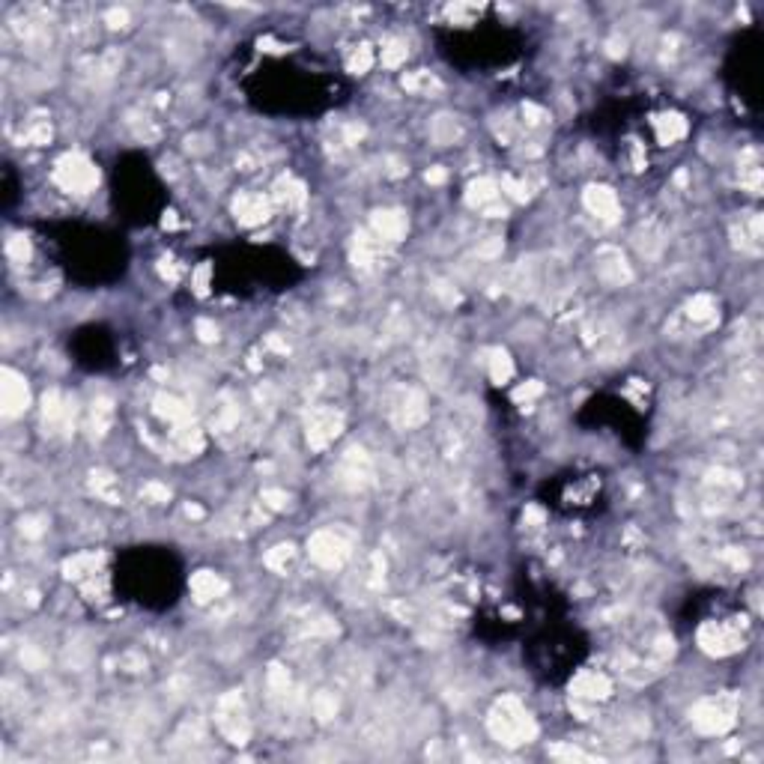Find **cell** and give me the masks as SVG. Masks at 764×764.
I'll return each instance as SVG.
<instances>
[{
    "instance_id": "16",
    "label": "cell",
    "mask_w": 764,
    "mask_h": 764,
    "mask_svg": "<svg viewBox=\"0 0 764 764\" xmlns=\"http://www.w3.org/2000/svg\"><path fill=\"white\" fill-rule=\"evenodd\" d=\"M493 200H499V185L493 179H478V183L469 185V203L472 206H490Z\"/></svg>"
},
{
    "instance_id": "1",
    "label": "cell",
    "mask_w": 764,
    "mask_h": 764,
    "mask_svg": "<svg viewBox=\"0 0 764 764\" xmlns=\"http://www.w3.org/2000/svg\"><path fill=\"white\" fill-rule=\"evenodd\" d=\"M490 732L499 743L517 747V743H528L537 734L535 720L517 699H502L490 714Z\"/></svg>"
},
{
    "instance_id": "37",
    "label": "cell",
    "mask_w": 764,
    "mask_h": 764,
    "mask_svg": "<svg viewBox=\"0 0 764 764\" xmlns=\"http://www.w3.org/2000/svg\"><path fill=\"white\" fill-rule=\"evenodd\" d=\"M197 331H200V338H203V340H212V338H215V326H209L206 320L197 322Z\"/></svg>"
},
{
    "instance_id": "9",
    "label": "cell",
    "mask_w": 764,
    "mask_h": 764,
    "mask_svg": "<svg viewBox=\"0 0 764 764\" xmlns=\"http://www.w3.org/2000/svg\"><path fill=\"white\" fill-rule=\"evenodd\" d=\"M0 394H3V412H6V415H18V412L27 406V385L18 380L12 371H3Z\"/></svg>"
},
{
    "instance_id": "35",
    "label": "cell",
    "mask_w": 764,
    "mask_h": 764,
    "mask_svg": "<svg viewBox=\"0 0 764 764\" xmlns=\"http://www.w3.org/2000/svg\"><path fill=\"white\" fill-rule=\"evenodd\" d=\"M541 391H544L541 382H528V385H523V389L517 391V398H519V400H528V398H537Z\"/></svg>"
},
{
    "instance_id": "10",
    "label": "cell",
    "mask_w": 764,
    "mask_h": 764,
    "mask_svg": "<svg viewBox=\"0 0 764 764\" xmlns=\"http://www.w3.org/2000/svg\"><path fill=\"white\" fill-rule=\"evenodd\" d=\"M586 206L606 221H612L618 215V197H615L612 188H606V185H591L586 192Z\"/></svg>"
},
{
    "instance_id": "2",
    "label": "cell",
    "mask_w": 764,
    "mask_h": 764,
    "mask_svg": "<svg viewBox=\"0 0 764 764\" xmlns=\"http://www.w3.org/2000/svg\"><path fill=\"white\" fill-rule=\"evenodd\" d=\"M734 714H738V705L732 696H714L696 705L693 723L702 734H723L734 725Z\"/></svg>"
},
{
    "instance_id": "6",
    "label": "cell",
    "mask_w": 764,
    "mask_h": 764,
    "mask_svg": "<svg viewBox=\"0 0 764 764\" xmlns=\"http://www.w3.org/2000/svg\"><path fill=\"white\" fill-rule=\"evenodd\" d=\"M340 424H344V418L335 409H313L308 418V442L313 448H326L340 433Z\"/></svg>"
},
{
    "instance_id": "24",
    "label": "cell",
    "mask_w": 764,
    "mask_h": 764,
    "mask_svg": "<svg viewBox=\"0 0 764 764\" xmlns=\"http://www.w3.org/2000/svg\"><path fill=\"white\" fill-rule=\"evenodd\" d=\"M403 60H406V45H403V42H389L382 48V63H385V66H400Z\"/></svg>"
},
{
    "instance_id": "31",
    "label": "cell",
    "mask_w": 764,
    "mask_h": 764,
    "mask_svg": "<svg viewBox=\"0 0 764 764\" xmlns=\"http://www.w3.org/2000/svg\"><path fill=\"white\" fill-rule=\"evenodd\" d=\"M263 502L269 508H287V493L281 490H263Z\"/></svg>"
},
{
    "instance_id": "11",
    "label": "cell",
    "mask_w": 764,
    "mask_h": 764,
    "mask_svg": "<svg viewBox=\"0 0 764 764\" xmlns=\"http://www.w3.org/2000/svg\"><path fill=\"white\" fill-rule=\"evenodd\" d=\"M236 218L242 224H260L269 218V200L263 194H239L236 197Z\"/></svg>"
},
{
    "instance_id": "5",
    "label": "cell",
    "mask_w": 764,
    "mask_h": 764,
    "mask_svg": "<svg viewBox=\"0 0 764 764\" xmlns=\"http://www.w3.org/2000/svg\"><path fill=\"white\" fill-rule=\"evenodd\" d=\"M218 729H221L224 738L233 741V743H245V741H248V720H245V711H242L239 696L221 699Z\"/></svg>"
},
{
    "instance_id": "8",
    "label": "cell",
    "mask_w": 764,
    "mask_h": 764,
    "mask_svg": "<svg viewBox=\"0 0 764 764\" xmlns=\"http://www.w3.org/2000/svg\"><path fill=\"white\" fill-rule=\"evenodd\" d=\"M609 678L600 675V672H582L573 684V699L577 702H600V699L609 696Z\"/></svg>"
},
{
    "instance_id": "12",
    "label": "cell",
    "mask_w": 764,
    "mask_h": 764,
    "mask_svg": "<svg viewBox=\"0 0 764 764\" xmlns=\"http://www.w3.org/2000/svg\"><path fill=\"white\" fill-rule=\"evenodd\" d=\"M373 230L382 242H400L403 233H406V215L403 212H376Z\"/></svg>"
},
{
    "instance_id": "26",
    "label": "cell",
    "mask_w": 764,
    "mask_h": 764,
    "mask_svg": "<svg viewBox=\"0 0 764 764\" xmlns=\"http://www.w3.org/2000/svg\"><path fill=\"white\" fill-rule=\"evenodd\" d=\"M313 711H317L320 720H331V716H335V711H338V702H335L331 696L322 693V696L313 699Z\"/></svg>"
},
{
    "instance_id": "7",
    "label": "cell",
    "mask_w": 764,
    "mask_h": 764,
    "mask_svg": "<svg viewBox=\"0 0 764 764\" xmlns=\"http://www.w3.org/2000/svg\"><path fill=\"white\" fill-rule=\"evenodd\" d=\"M699 642H702V648L708 654H729L741 645L738 630L725 624H705L702 633H699Z\"/></svg>"
},
{
    "instance_id": "28",
    "label": "cell",
    "mask_w": 764,
    "mask_h": 764,
    "mask_svg": "<svg viewBox=\"0 0 764 764\" xmlns=\"http://www.w3.org/2000/svg\"><path fill=\"white\" fill-rule=\"evenodd\" d=\"M502 188H505V192L514 197V200H526L528 197V188L523 185V183H517L514 176H505V183H502Z\"/></svg>"
},
{
    "instance_id": "15",
    "label": "cell",
    "mask_w": 764,
    "mask_h": 764,
    "mask_svg": "<svg viewBox=\"0 0 764 764\" xmlns=\"http://www.w3.org/2000/svg\"><path fill=\"white\" fill-rule=\"evenodd\" d=\"M398 421L400 424H418V421H424V400H421L418 391H406L398 403Z\"/></svg>"
},
{
    "instance_id": "33",
    "label": "cell",
    "mask_w": 764,
    "mask_h": 764,
    "mask_svg": "<svg viewBox=\"0 0 764 764\" xmlns=\"http://www.w3.org/2000/svg\"><path fill=\"white\" fill-rule=\"evenodd\" d=\"M105 21L111 27H125V21H129V12L125 9H111V12L105 15Z\"/></svg>"
},
{
    "instance_id": "3",
    "label": "cell",
    "mask_w": 764,
    "mask_h": 764,
    "mask_svg": "<svg viewBox=\"0 0 764 764\" xmlns=\"http://www.w3.org/2000/svg\"><path fill=\"white\" fill-rule=\"evenodd\" d=\"M57 183L66 188V192H90V188L99 183V174L87 158L66 156L57 165Z\"/></svg>"
},
{
    "instance_id": "20",
    "label": "cell",
    "mask_w": 764,
    "mask_h": 764,
    "mask_svg": "<svg viewBox=\"0 0 764 764\" xmlns=\"http://www.w3.org/2000/svg\"><path fill=\"white\" fill-rule=\"evenodd\" d=\"M433 138H436V143H454L460 138V125H457L451 116H439L433 123Z\"/></svg>"
},
{
    "instance_id": "19",
    "label": "cell",
    "mask_w": 764,
    "mask_h": 764,
    "mask_svg": "<svg viewBox=\"0 0 764 764\" xmlns=\"http://www.w3.org/2000/svg\"><path fill=\"white\" fill-rule=\"evenodd\" d=\"M275 197L281 203H302L304 200V188L299 183H293L290 176H284V179H278V185H275Z\"/></svg>"
},
{
    "instance_id": "38",
    "label": "cell",
    "mask_w": 764,
    "mask_h": 764,
    "mask_svg": "<svg viewBox=\"0 0 764 764\" xmlns=\"http://www.w3.org/2000/svg\"><path fill=\"white\" fill-rule=\"evenodd\" d=\"M48 138H51V129H48V125H39V129H36V132L30 134V141H33V143H42V141H48Z\"/></svg>"
},
{
    "instance_id": "22",
    "label": "cell",
    "mask_w": 764,
    "mask_h": 764,
    "mask_svg": "<svg viewBox=\"0 0 764 764\" xmlns=\"http://www.w3.org/2000/svg\"><path fill=\"white\" fill-rule=\"evenodd\" d=\"M714 311H716V304H714L711 296H696V299L690 302V317L699 320V322H708L714 317Z\"/></svg>"
},
{
    "instance_id": "29",
    "label": "cell",
    "mask_w": 764,
    "mask_h": 764,
    "mask_svg": "<svg viewBox=\"0 0 764 764\" xmlns=\"http://www.w3.org/2000/svg\"><path fill=\"white\" fill-rule=\"evenodd\" d=\"M371 60H373V57H371V51H367V48H358V51L353 54V57H349V69H353V72H367V66H371Z\"/></svg>"
},
{
    "instance_id": "34",
    "label": "cell",
    "mask_w": 764,
    "mask_h": 764,
    "mask_svg": "<svg viewBox=\"0 0 764 764\" xmlns=\"http://www.w3.org/2000/svg\"><path fill=\"white\" fill-rule=\"evenodd\" d=\"M523 116H526V120L532 123V125H541V123L546 120V114L541 111V107H535V105H526V107H523Z\"/></svg>"
},
{
    "instance_id": "30",
    "label": "cell",
    "mask_w": 764,
    "mask_h": 764,
    "mask_svg": "<svg viewBox=\"0 0 764 764\" xmlns=\"http://www.w3.org/2000/svg\"><path fill=\"white\" fill-rule=\"evenodd\" d=\"M143 496L152 499V502H167L170 493H167V487H161V484H147V487H143Z\"/></svg>"
},
{
    "instance_id": "21",
    "label": "cell",
    "mask_w": 764,
    "mask_h": 764,
    "mask_svg": "<svg viewBox=\"0 0 764 764\" xmlns=\"http://www.w3.org/2000/svg\"><path fill=\"white\" fill-rule=\"evenodd\" d=\"M510 373H514V364H510V358L505 355V353H490V376L496 382H508L510 380Z\"/></svg>"
},
{
    "instance_id": "18",
    "label": "cell",
    "mask_w": 764,
    "mask_h": 764,
    "mask_svg": "<svg viewBox=\"0 0 764 764\" xmlns=\"http://www.w3.org/2000/svg\"><path fill=\"white\" fill-rule=\"evenodd\" d=\"M156 409H158V415H165L167 421H174V424H183V421L188 418L185 403L176 400V398H158V400H156Z\"/></svg>"
},
{
    "instance_id": "14",
    "label": "cell",
    "mask_w": 764,
    "mask_h": 764,
    "mask_svg": "<svg viewBox=\"0 0 764 764\" xmlns=\"http://www.w3.org/2000/svg\"><path fill=\"white\" fill-rule=\"evenodd\" d=\"M192 588H194L197 600H215V597H221L224 591H227V582H224L221 577H215L212 570H200L192 579Z\"/></svg>"
},
{
    "instance_id": "17",
    "label": "cell",
    "mask_w": 764,
    "mask_h": 764,
    "mask_svg": "<svg viewBox=\"0 0 764 764\" xmlns=\"http://www.w3.org/2000/svg\"><path fill=\"white\" fill-rule=\"evenodd\" d=\"M684 132H687V123L681 120L678 114H669V116H663V120H657V134H660V141H663V143L678 141Z\"/></svg>"
},
{
    "instance_id": "39",
    "label": "cell",
    "mask_w": 764,
    "mask_h": 764,
    "mask_svg": "<svg viewBox=\"0 0 764 764\" xmlns=\"http://www.w3.org/2000/svg\"><path fill=\"white\" fill-rule=\"evenodd\" d=\"M427 179H430V183H442V179H445V170H430Z\"/></svg>"
},
{
    "instance_id": "27",
    "label": "cell",
    "mask_w": 764,
    "mask_h": 764,
    "mask_svg": "<svg viewBox=\"0 0 764 764\" xmlns=\"http://www.w3.org/2000/svg\"><path fill=\"white\" fill-rule=\"evenodd\" d=\"M403 87H406V90H430V87H436V81L430 78L427 72H418V75L403 78Z\"/></svg>"
},
{
    "instance_id": "4",
    "label": "cell",
    "mask_w": 764,
    "mask_h": 764,
    "mask_svg": "<svg viewBox=\"0 0 764 764\" xmlns=\"http://www.w3.org/2000/svg\"><path fill=\"white\" fill-rule=\"evenodd\" d=\"M308 550H311V559L317 564H322V568H340L349 555L347 541L335 532H317L311 537Z\"/></svg>"
},
{
    "instance_id": "32",
    "label": "cell",
    "mask_w": 764,
    "mask_h": 764,
    "mask_svg": "<svg viewBox=\"0 0 764 764\" xmlns=\"http://www.w3.org/2000/svg\"><path fill=\"white\" fill-rule=\"evenodd\" d=\"M6 251H9V257H15V260H24L27 257V242H21V239H9V245H6Z\"/></svg>"
},
{
    "instance_id": "25",
    "label": "cell",
    "mask_w": 764,
    "mask_h": 764,
    "mask_svg": "<svg viewBox=\"0 0 764 764\" xmlns=\"http://www.w3.org/2000/svg\"><path fill=\"white\" fill-rule=\"evenodd\" d=\"M290 559H293V546H290V544H281V546H275V550L266 555V564H269V568H275V570H281Z\"/></svg>"
},
{
    "instance_id": "13",
    "label": "cell",
    "mask_w": 764,
    "mask_h": 764,
    "mask_svg": "<svg viewBox=\"0 0 764 764\" xmlns=\"http://www.w3.org/2000/svg\"><path fill=\"white\" fill-rule=\"evenodd\" d=\"M597 269H600V278H603V281H609V284H624V281H630V269H627L624 257L618 254V251H612V248H606L603 254H600Z\"/></svg>"
},
{
    "instance_id": "23",
    "label": "cell",
    "mask_w": 764,
    "mask_h": 764,
    "mask_svg": "<svg viewBox=\"0 0 764 764\" xmlns=\"http://www.w3.org/2000/svg\"><path fill=\"white\" fill-rule=\"evenodd\" d=\"M107 421H111V403L107 400L93 403V409H90V424H93L96 433H102V430L107 427Z\"/></svg>"
},
{
    "instance_id": "36",
    "label": "cell",
    "mask_w": 764,
    "mask_h": 764,
    "mask_svg": "<svg viewBox=\"0 0 764 764\" xmlns=\"http://www.w3.org/2000/svg\"><path fill=\"white\" fill-rule=\"evenodd\" d=\"M499 251H502V239H493V242H487V245L478 251V254H481V257H496Z\"/></svg>"
}]
</instances>
